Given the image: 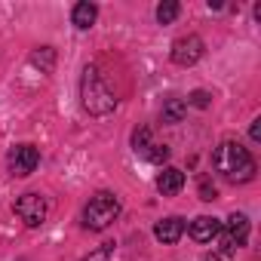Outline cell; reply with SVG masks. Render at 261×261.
Wrapping results in <instances>:
<instances>
[{"mask_svg": "<svg viewBox=\"0 0 261 261\" xmlns=\"http://www.w3.org/2000/svg\"><path fill=\"white\" fill-rule=\"evenodd\" d=\"M145 157H148L151 163H166V160H169V148H166V145H151Z\"/></svg>", "mask_w": 261, "mask_h": 261, "instance_id": "cell-16", "label": "cell"}, {"mask_svg": "<svg viewBox=\"0 0 261 261\" xmlns=\"http://www.w3.org/2000/svg\"><path fill=\"white\" fill-rule=\"evenodd\" d=\"M209 98H212V95H209L206 89H194L191 98H188V105H194V108H209Z\"/></svg>", "mask_w": 261, "mask_h": 261, "instance_id": "cell-17", "label": "cell"}, {"mask_svg": "<svg viewBox=\"0 0 261 261\" xmlns=\"http://www.w3.org/2000/svg\"><path fill=\"white\" fill-rule=\"evenodd\" d=\"M215 197H218L215 185H212L209 178H203V181H200V200H215Z\"/></svg>", "mask_w": 261, "mask_h": 261, "instance_id": "cell-18", "label": "cell"}, {"mask_svg": "<svg viewBox=\"0 0 261 261\" xmlns=\"http://www.w3.org/2000/svg\"><path fill=\"white\" fill-rule=\"evenodd\" d=\"M252 142H261V120H252V129H249Z\"/></svg>", "mask_w": 261, "mask_h": 261, "instance_id": "cell-20", "label": "cell"}, {"mask_svg": "<svg viewBox=\"0 0 261 261\" xmlns=\"http://www.w3.org/2000/svg\"><path fill=\"white\" fill-rule=\"evenodd\" d=\"M31 62H34V65H40V68L49 74V71H53V65H56V49H53V46H43L40 53H34V56H31Z\"/></svg>", "mask_w": 261, "mask_h": 261, "instance_id": "cell-14", "label": "cell"}, {"mask_svg": "<svg viewBox=\"0 0 261 261\" xmlns=\"http://www.w3.org/2000/svg\"><path fill=\"white\" fill-rule=\"evenodd\" d=\"M120 215V200L114 197V194H95L89 203H86V209H83V227H89V230H105L114 218Z\"/></svg>", "mask_w": 261, "mask_h": 261, "instance_id": "cell-3", "label": "cell"}, {"mask_svg": "<svg viewBox=\"0 0 261 261\" xmlns=\"http://www.w3.org/2000/svg\"><path fill=\"white\" fill-rule=\"evenodd\" d=\"M148 142H151V129H148V126L136 129V136H133V148H136V151H142V154H148Z\"/></svg>", "mask_w": 261, "mask_h": 261, "instance_id": "cell-15", "label": "cell"}, {"mask_svg": "<svg viewBox=\"0 0 261 261\" xmlns=\"http://www.w3.org/2000/svg\"><path fill=\"white\" fill-rule=\"evenodd\" d=\"M200 261H221L218 255H206V258H200Z\"/></svg>", "mask_w": 261, "mask_h": 261, "instance_id": "cell-21", "label": "cell"}, {"mask_svg": "<svg viewBox=\"0 0 261 261\" xmlns=\"http://www.w3.org/2000/svg\"><path fill=\"white\" fill-rule=\"evenodd\" d=\"M218 233H221V221L212 218V215H200V218L191 221V237H194L197 243H209V240L218 237Z\"/></svg>", "mask_w": 261, "mask_h": 261, "instance_id": "cell-7", "label": "cell"}, {"mask_svg": "<svg viewBox=\"0 0 261 261\" xmlns=\"http://www.w3.org/2000/svg\"><path fill=\"white\" fill-rule=\"evenodd\" d=\"M203 49H206L203 37H197V34L178 37V40L172 43V62H175V65H181V68H191V65H197V62H200Z\"/></svg>", "mask_w": 261, "mask_h": 261, "instance_id": "cell-5", "label": "cell"}, {"mask_svg": "<svg viewBox=\"0 0 261 261\" xmlns=\"http://www.w3.org/2000/svg\"><path fill=\"white\" fill-rule=\"evenodd\" d=\"M80 98H83V108H86L92 117H108V114L117 108V95L111 92V86L105 83V77H101L98 68H92V65L83 71Z\"/></svg>", "mask_w": 261, "mask_h": 261, "instance_id": "cell-2", "label": "cell"}, {"mask_svg": "<svg viewBox=\"0 0 261 261\" xmlns=\"http://www.w3.org/2000/svg\"><path fill=\"white\" fill-rule=\"evenodd\" d=\"M95 16H98V10H95V4H89V0H80V4L74 7V13H71L74 25H77L80 31L92 28V25H95Z\"/></svg>", "mask_w": 261, "mask_h": 261, "instance_id": "cell-10", "label": "cell"}, {"mask_svg": "<svg viewBox=\"0 0 261 261\" xmlns=\"http://www.w3.org/2000/svg\"><path fill=\"white\" fill-rule=\"evenodd\" d=\"M37 163H40V151H37L34 145H16V148L10 151V172L19 175V178L31 175V172L37 169Z\"/></svg>", "mask_w": 261, "mask_h": 261, "instance_id": "cell-6", "label": "cell"}, {"mask_svg": "<svg viewBox=\"0 0 261 261\" xmlns=\"http://www.w3.org/2000/svg\"><path fill=\"white\" fill-rule=\"evenodd\" d=\"M178 13H181V7L175 4V0H163V4L157 7V22L160 25H172L178 19Z\"/></svg>", "mask_w": 261, "mask_h": 261, "instance_id": "cell-13", "label": "cell"}, {"mask_svg": "<svg viewBox=\"0 0 261 261\" xmlns=\"http://www.w3.org/2000/svg\"><path fill=\"white\" fill-rule=\"evenodd\" d=\"M181 233H185V221L181 218H163V221H157V227H154V237L160 240V243H166V246H172V243H178L181 240Z\"/></svg>", "mask_w": 261, "mask_h": 261, "instance_id": "cell-8", "label": "cell"}, {"mask_svg": "<svg viewBox=\"0 0 261 261\" xmlns=\"http://www.w3.org/2000/svg\"><path fill=\"white\" fill-rule=\"evenodd\" d=\"M157 188H160V194H166V197L178 194V191L185 188V172L175 169V166H166V169L157 175Z\"/></svg>", "mask_w": 261, "mask_h": 261, "instance_id": "cell-9", "label": "cell"}, {"mask_svg": "<svg viewBox=\"0 0 261 261\" xmlns=\"http://www.w3.org/2000/svg\"><path fill=\"white\" fill-rule=\"evenodd\" d=\"M185 114H188V105H185L181 98H169V101L163 105V111H160V120H163V123H181Z\"/></svg>", "mask_w": 261, "mask_h": 261, "instance_id": "cell-12", "label": "cell"}, {"mask_svg": "<svg viewBox=\"0 0 261 261\" xmlns=\"http://www.w3.org/2000/svg\"><path fill=\"white\" fill-rule=\"evenodd\" d=\"M212 166L230 185H243V181H249L255 175V160L240 142H221L215 148V154H212Z\"/></svg>", "mask_w": 261, "mask_h": 261, "instance_id": "cell-1", "label": "cell"}, {"mask_svg": "<svg viewBox=\"0 0 261 261\" xmlns=\"http://www.w3.org/2000/svg\"><path fill=\"white\" fill-rule=\"evenodd\" d=\"M46 212H49V206H46V200H43L40 194H22V197L16 200V215H19L28 227H40V224L46 221Z\"/></svg>", "mask_w": 261, "mask_h": 261, "instance_id": "cell-4", "label": "cell"}, {"mask_svg": "<svg viewBox=\"0 0 261 261\" xmlns=\"http://www.w3.org/2000/svg\"><path fill=\"white\" fill-rule=\"evenodd\" d=\"M224 233H230V237L237 240V246H246V237H249V218L233 212V215L227 218V224H224Z\"/></svg>", "mask_w": 261, "mask_h": 261, "instance_id": "cell-11", "label": "cell"}, {"mask_svg": "<svg viewBox=\"0 0 261 261\" xmlns=\"http://www.w3.org/2000/svg\"><path fill=\"white\" fill-rule=\"evenodd\" d=\"M83 261H111V246H101V249H95V252H89Z\"/></svg>", "mask_w": 261, "mask_h": 261, "instance_id": "cell-19", "label": "cell"}]
</instances>
